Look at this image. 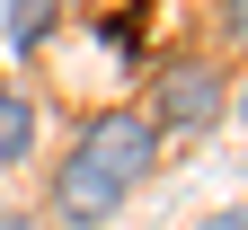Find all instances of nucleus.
Listing matches in <instances>:
<instances>
[{"label":"nucleus","instance_id":"nucleus-3","mask_svg":"<svg viewBox=\"0 0 248 230\" xmlns=\"http://www.w3.org/2000/svg\"><path fill=\"white\" fill-rule=\"evenodd\" d=\"M115 204H124V186H115L107 169H89L80 151H62V169H53V213L71 221V230H98Z\"/></svg>","mask_w":248,"mask_h":230},{"label":"nucleus","instance_id":"nucleus-5","mask_svg":"<svg viewBox=\"0 0 248 230\" xmlns=\"http://www.w3.org/2000/svg\"><path fill=\"white\" fill-rule=\"evenodd\" d=\"M53 18H62V0H9V45L27 53V45H45L53 36Z\"/></svg>","mask_w":248,"mask_h":230},{"label":"nucleus","instance_id":"nucleus-6","mask_svg":"<svg viewBox=\"0 0 248 230\" xmlns=\"http://www.w3.org/2000/svg\"><path fill=\"white\" fill-rule=\"evenodd\" d=\"M195 230H248V204H213V213H204Z\"/></svg>","mask_w":248,"mask_h":230},{"label":"nucleus","instance_id":"nucleus-1","mask_svg":"<svg viewBox=\"0 0 248 230\" xmlns=\"http://www.w3.org/2000/svg\"><path fill=\"white\" fill-rule=\"evenodd\" d=\"M151 133H177V142H195L213 133V124L231 115V80H222V62H204V53H177L160 62V80H151Z\"/></svg>","mask_w":248,"mask_h":230},{"label":"nucleus","instance_id":"nucleus-7","mask_svg":"<svg viewBox=\"0 0 248 230\" xmlns=\"http://www.w3.org/2000/svg\"><path fill=\"white\" fill-rule=\"evenodd\" d=\"M222 18H231V36L248 45V0H222Z\"/></svg>","mask_w":248,"mask_h":230},{"label":"nucleus","instance_id":"nucleus-2","mask_svg":"<svg viewBox=\"0 0 248 230\" xmlns=\"http://www.w3.org/2000/svg\"><path fill=\"white\" fill-rule=\"evenodd\" d=\"M89 169H107L124 195H133L142 177H151V159H160V133H151V115L142 107H107V115H89V133L71 142Z\"/></svg>","mask_w":248,"mask_h":230},{"label":"nucleus","instance_id":"nucleus-8","mask_svg":"<svg viewBox=\"0 0 248 230\" xmlns=\"http://www.w3.org/2000/svg\"><path fill=\"white\" fill-rule=\"evenodd\" d=\"M239 124H248V89H239Z\"/></svg>","mask_w":248,"mask_h":230},{"label":"nucleus","instance_id":"nucleus-4","mask_svg":"<svg viewBox=\"0 0 248 230\" xmlns=\"http://www.w3.org/2000/svg\"><path fill=\"white\" fill-rule=\"evenodd\" d=\"M18 159H36V97L0 80V169H18Z\"/></svg>","mask_w":248,"mask_h":230}]
</instances>
